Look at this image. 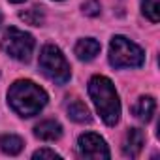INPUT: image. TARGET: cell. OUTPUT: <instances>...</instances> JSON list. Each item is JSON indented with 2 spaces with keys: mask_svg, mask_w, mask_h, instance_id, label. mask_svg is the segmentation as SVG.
I'll return each instance as SVG.
<instances>
[{
  "mask_svg": "<svg viewBox=\"0 0 160 160\" xmlns=\"http://www.w3.org/2000/svg\"><path fill=\"white\" fill-rule=\"evenodd\" d=\"M0 47H2V51L8 57L15 58L19 62H28L32 57V51H34V38L25 30L10 27V28H6L2 40H0Z\"/></svg>",
  "mask_w": 160,
  "mask_h": 160,
  "instance_id": "5",
  "label": "cell"
},
{
  "mask_svg": "<svg viewBox=\"0 0 160 160\" xmlns=\"http://www.w3.org/2000/svg\"><path fill=\"white\" fill-rule=\"evenodd\" d=\"M89 96L108 126H115L121 117V102L115 85L106 75H94L89 81Z\"/></svg>",
  "mask_w": 160,
  "mask_h": 160,
  "instance_id": "2",
  "label": "cell"
},
{
  "mask_svg": "<svg viewBox=\"0 0 160 160\" xmlns=\"http://www.w3.org/2000/svg\"><path fill=\"white\" fill-rule=\"evenodd\" d=\"M38 66L42 70V73L49 79V81L57 83V85H64L70 81L72 77V70L70 64L66 60V57L62 55V51L57 45H45L40 53V60Z\"/></svg>",
  "mask_w": 160,
  "mask_h": 160,
  "instance_id": "3",
  "label": "cell"
},
{
  "mask_svg": "<svg viewBox=\"0 0 160 160\" xmlns=\"http://www.w3.org/2000/svg\"><path fill=\"white\" fill-rule=\"evenodd\" d=\"M19 17H21L27 25H32V27H40V25L43 23V12H42V8H38V6H32L30 10L21 12Z\"/></svg>",
  "mask_w": 160,
  "mask_h": 160,
  "instance_id": "14",
  "label": "cell"
},
{
  "mask_svg": "<svg viewBox=\"0 0 160 160\" xmlns=\"http://www.w3.org/2000/svg\"><path fill=\"white\" fill-rule=\"evenodd\" d=\"M141 12L151 23H158V19H160V0H143Z\"/></svg>",
  "mask_w": 160,
  "mask_h": 160,
  "instance_id": "13",
  "label": "cell"
},
{
  "mask_svg": "<svg viewBox=\"0 0 160 160\" xmlns=\"http://www.w3.org/2000/svg\"><path fill=\"white\" fill-rule=\"evenodd\" d=\"M34 136L43 141H57L62 136V126H60V122H57L53 119H45L40 124H36Z\"/></svg>",
  "mask_w": 160,
  "mask_h": 160,
  "instance_id": "8",
  "label": "cell"
},
{
  "mask_svg": "<svg viewBox=\"0 0 160 160\" xmlns=\"http://www.w3.org/2000/svg\"><path fill=\"white\" fill-rule=\"evenodd\" d=\"M77 152L81 158H91V160H102V158H109L111 152L104 141V138H100L98 134H83L77 139Z\"/></svg>",
  "mask_w": 160,
  "mask_h": 160,
  "instance_id": "6",
  "label": "cell"
},
{
  "mask_svg": "<svg viewBox=\"0 0 160 160\" xmlns=\"http://www.w3.org/2000/svg\"><path fill=\"white\" fill-rule=\"evenodd\" d=\"M145 62V53L139 45L124 36H113L109 43V64L113 68H139Z\"/></svg>",
  "mask_w": 160,
  "mask_h": 160,
  "instance_id": "4",
  "label": "cell"
},
{
  "mask_svg": "<svg viewBox=\"0 0 160 160\" xmlns=\"http://www.w3.org/2000/svg\"><path fill=\"white\" fill-rule=\"evenodd\" d=\"M66 113L72 121H75L79 124H85V122L92 121V115H91L89 108L85 106V102L77 100V98H72V100L66 102Z\"/></svg>",
  "mask_w": 160,
  "mask_h": 160,
  "instance_id": "9",
  "label": "cell"
},
{
  "mask_svg": "<svg viewBox=\"0 0 160 160\" xmlns=\"http://www.w3.org/2000/svg\"><path fill=\"white\" fill-rule=\"evenodd\" d=\"M83 12H85V15L96 17L100 13V2L98 0H87V2L83 4Z\"/></svg>",
  "mask_w": 160,
  "mask_h": 160,
  "instance_id": "15",
  "label": "cell"
},
{
  "mask_svg": "<svg viewBox=\"0 0 160 160\" xmlns=\"http://www.w3.org/2000/svg\"><path fill=\"white\" fill-rule=\"evenodd\" d=\"M10 2H13V4H21V2H25V0H10Z\"/></svg>",
  "mask_w": 160,
  "mask_h": 160,
  "instance_id": "17",
  "label": "cell"
},
{
  "mask_svg": "<svg viewBox=\"0 0 160 160\" xmlns=\"http://www.w3.org/2000/svg\"><path fill=\"white\" fill-rule=\"evenodd\" d=\"M32 156H34V158H62L58 152H55V151H51V149H38Z\"/></svg>",
  "mask_w": 160,
  "mask_h": 160,
  "instance_id": "16",
  "label": "cell"
},
{
  "mask_svg": "<svg viewBox=\"0 0 160 160\" xmlns=\"http://www.w3.org/2000/svg\"><path fill=\"white\" fill-rule=\"evenodd\" d=\"M73 51H75V55H77L79 60L89 62V60L96 58V55L100 53V43L94 38H83V40H79L75 43V49Z\"/></svg>",
  "mask_w": 160,
  "mask_h": 160,
  "instance_id": "11",
  "label": "cell"
},
{
  "mask_svg": "<svg viewBox=\"0 0 160 160\" xmlns=\"http://www.w3.org/2000/svg\"><path fill=\"white\" fill-rule=\"evenodd\" d=\"M154 108H156V102L152 96H141L138 98V102L132 106V113L138 121L141 122H149L152 119V113H154Z\"/></svg>",
  "mask_w": 160,
  "mask_h": 160,
  "instance_id": "10",
  "label": "cell"
},
{
  "mask_svg": "<svg viewBox=\"0 0 160 160\" xmlns=\"http://www.w3.org/2000/svg\"><path fill=\"white\" fill-rule=\"evenodd\" d=\"M23 147H25V141L19 136H15V134H4V136H0V151L6 152V154L15 156V154H19L23 151Z\"/></svg>",
  "mask_w": 160,
  "mask_h": 160,
  "instance_id": "12",
  "label": "cell"
},
{
  "mask_svg": "<svg viewBox=\"0 0 160 160\" xmlns=\"http://www.w3.org/2000/svg\"><path fill=\"white\" fill-rule=\"evenodd\" d=\"M10 108L21 117L38 115L47 104V92L30 79H19L8 91Z\"/></svg>",
  "mask_w": 160,
  "mask_h": 160,
  "instance_id": "1",
  "label": "cell"
},
{
  "mask_svg": "<svg viewBox=\"0 0 160 160\" xmlns=\"http://www.w3.org/2000/svg\"><path fill=\"white\" fill-rule=\"evenodd\" d=\"M0 23H2V13H0Z\"/></svg>",
  "mask_w": 160,
  "mask_h": 160,
  "instance_id": "18",
  "label": "cell"
},
{
  "mask_svg": "<svg viewBox=\"0 0 160 160\" xmlns=\"http://www.w3.org/2000/svg\"><path fill=\"white\" fill-rule=\"evenodd\" d=\"M145 145V134L139 128H130L122 141V154L128 158H138Z\"/></svg>",
  "mask_w": 160,
  "mask_h": 160,
  "instance_id": "7",
  "label": "cell"
}]
</instances>
